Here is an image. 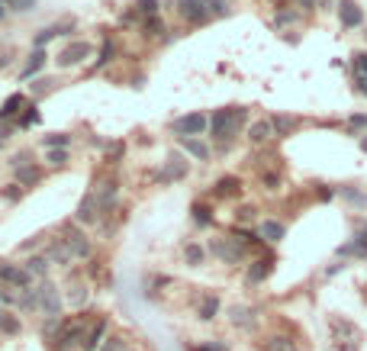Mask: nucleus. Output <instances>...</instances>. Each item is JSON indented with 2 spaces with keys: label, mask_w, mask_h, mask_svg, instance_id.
Instances as JSON below:
<instances>
[{
  "label": "nucleus",
  "mask_w": 367,
  "mask_h": 351,
  "mask_svg": "<svg viewBox=\"0 0 367 351\" xmlns=\"http://www.w3.org/2000/svg\"><path fill=\"white\" fill-rule=\"evenodd\" d=\"M245 123H248V107H223L209 116V139L216 142V152H229L236 145V139L248 129Z\"/></svg>",
  "instance_id": "1"
},
{
  "label": "nucleus",
  "mask_w": 367,
  "mask_h": 351,
  "mask_svg": "<svg viewBox=\"0 0 367 351\" xmlns=\"http://www.w3.org/2000/svg\"><path fill=\"white\" fill-rule=\"evenodd\" d=\"M58 242L68 249V255L75 261H87L91 258V251H94V242H91V235H87L77 222H65L62 226V235H58Z\"/></svg>",
  "instance_id": "2"
},
{
  "label": "nucleus",
  "mask_w": 367,
  "mask_h": 351,
  "mask_svg": "<svg viewBox=\"0 0 367 351\" xmlns=\"http://www.w3.org/2000/svg\"><path fill=\"white\" fill-rule=\"evenodd\" d=\"M39 316H42V323H48V319H62V313H65V294L55 287V280H39Z\"/></svg>",
  "instance_id": "3"
},
{
  "label": "nucleus",
  "mask_w": 367,
  "mask_h": 351,
  "mask_svg": "<svg viewBox=\"0 0 367 351\" xmlns=\"http://www.w3.org/2000/svg\"><path fill=\"white\" fill-rule=\"evenodd\" d=\"M171 132L178 139H203L209 132V116L203 110H194V113H184V116H174L171 120Z\"/></svg>",
  "instance_id": "4"
},
{
  "label": "nucleus",
  "mask_w": 367,
  "mask_h": 351,
  "mask_svg": "<svg viewBox=\"0 0 367 351\" xmlns=\"http://www.w3.org/2000/svg\"><path fill=\"white\" fill-rule=\"evenodd\" d=\"M84 339H87V319L84 316H75L71 323L62 325L58 339L48 345V348L52 351H77V348H84Z\"/></svg>",
  "instance_id": "5"
},
{
  "label": "nucleus",
  "mask_w": 367,
  "mask_h": 351,
  "mask_svg": "<svg viewBox=\"0 0 367 351\" xmlns=\"http://www.w3.org/2000/svg\"><path fill=\"white\" fill-rule=\"evenodd\" d=\"M91 190L97 194V204H100V216H104L100 222H106L116 213V200H120V177H116V174L104 177V181H97Z\"/></svg>",
  "instance_id": "6"
},
{
  "label": "nucleus",
  "mask_w": 367,
  "mask_h": 351,
  "mask_svg": "<svg viewBox=\"0 0 367 351\" xmlns=\"http://www.w3.org/2000/svg\"><path fill=\"white\" fill-rule=\"evenodd\" d=\"M0 284H3V287H10V290H17V294H23V290H32V287L39 284V280L26 271V264H13V261H0Z\"/></svg>",
  "instance_id": "7"
},
{
  "label": "nucleus",
  "mask_w": 367,
  "mask_h": 351,
  "mask_svg": "<svg viewBox=\"0 0 367 351\" xmlns=\"http://www.w3.org/2000/svg\"><path fill=\"white\" fill-rule=\"evenodd\" d=\"M174 13L180 17V23H187L190 29L197 26H207L213 13H209L207 0H174Z\"/></svg>",
  "instance_id": "8"
},
{
  "label": "nucleus",
  "mask_w": 367,
  "mask_h": 351,
  "mask_svg": "<svg viewBox=\"0 0 367 351\" xmlns=\"http://www.w3.org/2000/svg\"><path fill=\"white\" fill-rule=\"evenodd\" d=\"M91 55H94V42H87V39H75V42H68V46L62 48V55L55 58V65L62 68V71H68V68H81Z\"/></svg>",
  "instance_id": "9"
},
{
  "label": "nucleus",
  "mask_w": 367,
  "mask_h": 351,
  "mask_svg": "<svg viewBox=\"0 0 367 351\" xmlns=\"http://www.w3.org/2000/svg\"><path fill=\"white\" fill-rule=\"evenodd\" d=\"M209 251H213L223 264H242V261L248 258V249H245L238 239H232V235L213 239V242H209Z\"/></svg>",
  "instance_id": "10"
},
{
  "label": "nucleus",
  "mask_w": 367,
  "mask_h": 351,
  "mask_svg": "<svg viewBox=\"0 0 367 351\" xmlns=\"http://www.w3.org/2000/svg\"><path fill=\"white\" fill-rule=\"evenodd\" d=\"M190 174V161L184 152H171L168 158H164V165H161V171L155 174V181L158 184H171V181H184V177Z\"/></svg>",
  "instance_id": "11"
},
{
  "label": "nucleus",
  "mask_w": 367,
  "mask_h": 351,
  "mask_svg": "<svg viewBox=\"0 0 367 351\" xmlns=\"http://www.w3.org/2000/svg\"><path fill=\"white\" fill-rule=\"evenodd\" d=\"M75 29H77L75 19H65V23H48V26H42L36 36H32V48H48V42H55V39H68Z\"/></svg>",
  "instance_id": "12"
},
{
  "label": "nucleus",
  "mask_w": 367,
  "mask_h": 351,
  "mask_svg": "<svg viewBox=\"0 0 367 351\" xmlns=\"http://www.w3.org/2000/svg\"><path fill=\"white\" fill-rule=\"evenodd\" d=\"M100 219H104V216H100V204H97V194H94V190H87V194L81 197L77 210L71 213V222H77V226L84 229V226H97Z\"/></svg>",
  "instance_id": "13"
},
{
  "label": "nucleus",
  "mask_w": 367,
  "mask_h": 351,
  "mask_svg": "<svg viewBox=\"0 0 367 351\" xmlns=\"http://www.w3.org/2000/svg\"><path fill=\"white\" fill-rule=\"evenodd\" d=\"M29 103H32V97H29L26 91H17L10 93L7 100L0 103V123H17L23 113L29 110Z\"/></svg>",
  "instance_id": "14"
},
{
  "label": "nucleus",
  "mask_w": 367,
  "mask_h": 351,
  "mask_svg": "<svg viewBox=\"0 0 367 351\" xmlns=\"http://www.w3.org/2000/svg\"><path fill=\"white\" fill-rule=\"evenodd\" d=\"M245 139H248V145H252V148H261V145H267L271 139H277L271 116H261V120H254L252 126L245 129Z\"/></svg>",
  "instance_id": "15"
},
{
  "label": "nucleus",
  "mask_w": 367,
  "mask_h": 351,
  "mask_svg": "<svg viewBox=\"0 0 367 351\" xmlns=\"http://www.w3.org/2000/svg\"><path fill=\"white\" fill-rule=\"evenodd\" d=\"M339 23L345 29H361L367 26V19H364V7H361L358 0H339Z\"/></svg>",
  "instance_id": "16"
},
{
  "label": "nucleus",
  "mask_w": 367,
  "mask_h": 351,
  "mask_svg": "<svg viewBox=\"0 0 367 351\" xmlns=\"http://www.w3.org/2000/svg\"><path fill=\"white\" fill-rule=\"evenodd\" d=\"M46 65H48V48H32L29 58L23 62V68H19V84L36 81L39 71H46Z\"/></svg>",
  "instance_id": "17"
},
{
  "label": "nucleus",
  "mask_w": 367,
  "mask_h": 351,
  "mask_svg": "<svg viewBox=\"0 0 367 351\" xmlns=\"http://www.w3.org/2000/svg\"><path fill=\"white\" fill-rule=\"evenodd\" d=\"M226 319L236 325L238 332H252L254 325H258V313H254L252 306H245V303L229 306V309H226Z\"/></svg>",
  "instance_id": "18"
},
{
  "label": "nucleus",
  "mask_w": 367,
  "mask_h": 351,
  "mask_svg": "<svg viewBox=\"0 0 367 351\" xmlns=\"http://www.w3.org/2000/svg\"><path fill=\"white\" fill-rule=\"evenodd\" d=\"M238 194H242V177L238 174L216 177V184H213V197H216V200H236Z\"/></svg>",
  "instance_id": "19"
},
{
  "label": "nucleus",
  "mask_w": 367,
  "mask_h": 351,
  "mask_svg": "<svg viewBox=\"0 0 367 351\" xmlns=\"http://www.w3.org/2000/svg\"><path fill=\"white\" fill-rule=\"evenodd\" d=\"M271 274H274V258H254L252 264H248V271H245V284L258 287L271 278Z\"/></svg>",
  "instance_id": "20"
},
{
  "label": "nucleus",
  "mask_w": 367,
  "mask_h": 351,
  "mask_svg": "<svg viewBox=\"0 0 367 351\" xmlns=\"http://www.w3.org/2000/svg\"><path fill=\"white\" fill-rule=\"evenodd\" d=\"M106 339H110V319H106V316H100V319L91 325V332H87L84 348H81V351H100Z\"/></svg>",
  "instance_id": "21"
},
{
  "label": "nucleus",
  "mask_w": 367,
  "mask_h": 351,
  "mask_svg": "<svg viewBox=\"0 0 367 351\" xmlns=\"http://www.w3.org/2000/svg\"><path fill=\"white\" fill-rule=\"evenodd\" d=\"M87 300H91V287H87L84 280L65 287V306H68V309H84Z\"/></svg>",
  "instance_id": "22"
},
{
  "label": "nucleus",
  "mask_w": 367,
  "mask_h": 351,
  "mask_svg": "<svg viewBox=\"0 0 367 351\" xmlns=\"http://www.w3.org/2000/svg\"><path fill=\"white\" fill-rule=\"evenodd\" d=\"M258 235H261L264 245H277V242H283V235H287V226L277 219H261L258 222Z\"/></svg>",
  "instance_id": "23"
},
{
  "label": "nucleus",
  "mask_w": 367,
  "mask_h": 351,
  "mask_svg": "<svg viewBox=\"0 0 367 351\" xmlns=\"http://www.w3.org/2000/svg\"><path fill=\"white\" fill-rule=\"evenodd\" d=\"M52 268H55V264L48 261L46 251H39V255H29V258H26V271L36 280H48V278H52Z\"/></svg>",
  "instance_id": "24"
},
{
  "label": "nucleus",
  "mask_w": 367,
  "mask_h": 351,
  "mask_svg": "<svg viewBox=\"0 0 367 351\" xmlns=\"http://www.w3.org/2000/svg\"><path fill=\"white\" fill-rule=\"evenodd\" d=\"M180 142V152H187L190 158H197L200 165H207L209 158H213V148H209L207 139H178Z\"/></svg>",
  "instance_id": "25"
},
{
  "label": "nucleus",
  "mask_w": 367,
  "mask_h": 351,
  "mask_svg": "<svg viewBox=\"0 0 367 351\" xmlns=\"http://www.w3.org/2000/svg\"><path fill=\"white\" fill-rule=\"evenodd\" d=\"M113 55H116V39L113 36H104V42H100V52H97V58L91 62V68H87V71H91V74L104 71V68L113 62Z\"/></svg>",
  "instance_id": "26"
},
{
  "label": "nucleus",
  "mask_w": 367,
  "mask_h": 351,
  "mask_svg": "<svg viewBox=\"0 0 367 351\" xmlns=\"http://www.w3.org/2000/svg\"><path fill=\"white\" fill-rule=\"evenodd\" d=\"M339 258H367V235L364 232H355L351 242H345L339 249Z\"/></svg>",
  "instance_id": "27"
},
{
  "label": "nucleus",
  "mask_w": 367,
  "mask_h": 351,
  "mask_svg": "<svg viewBox=\"0 0 367 351\" xmlns=\"http://www.w3.org/2000/svg\"><path fill=\"white\" fill-rule=\"evenodd\" d=\"M219 306H223V300H219L216 294L200 296V303H197V319H200V323H213V319L219 316Z\"/></svg>",
  "instance_id": "28"
},
{
  "label": "nucleus",
  "mask_w": 367,
  "mask_h": 351,
  "mask_svg": "<svg viewBox=\"0 0 367 351\" xmlns=\"http://www.w3.org/2000/svg\"><path fill=\"white\" fill-rule=\"evenodd\" d=\"M207 255H209V249L200 245V242H187V245H184V264H187V268H203V264H207Z\"/></svg>",
  "instance_id": "29"
},
{
  "label": "nucleus",
  "mask_w": 367,
  "mask_h": 351,
  "mask_svg": "<svg viewBox=\"0 0 367 351\" xmlns=\"http://www.w3.org/2000/svg\"><path fill=\"white\" fill-rule=\"evenodd\" d=\"M13 174H17V184L23 187V190H29V187H36L39 181H42V165H26V168H17Z\"/></svg>",
  "instance_id": "30"
},
{
  "label": "nucleus",
  "mask_w": 367,
  "mask_h": 351,
  "mask_svg": "<svg viewBox=\"0 0 367 351\" xmlns=\"http://www.w3.org/2000/svg\"><path fill=\"white\" fill-rule=\"evenodd\" d=\"M39 145L46 148V152H52V148H71L75 145V136H71V132H46V136L39 139Z\"/></svg>",
  "instance_id": "31"
},
{
  "label": "nucleus",
  "mask_w": 367,
  "mask_h": 351,
  "mask_svg": "<svg viewBox=\"0 0 367 351\" xmlns=\"http://www.w3.org/2000/svg\"><path fill=\"white\" fill-rule=\"evenodd\" d=\"M142 36H145V39H161V42H164V39H168V36H164V33H168V26H164V19H161V17H151V19H142Z\"/></svg>",
  "instance_id": "32"
},
{
  "label": "nucleus",
  "mask_w": 367,
  "mask_h": 351,
  "mask_svg": "<svg viewBox=\"0 0 367 351\" xmlns=\"http://www.w3.org/2000/svg\"><path fill=\"white\" fill-rule=\"evenodd\" d=\"M46 168H52V171H62V168H68V161H71V148H52V152H46Z\"/></svg>",
  "instance_id": "33"
},
{
  "label": "nucleus",
  "mask_w": 367,
  "mask_h": 351,
  "mask_svg": "<svg viewBox=\"0 0 367 351\" xmlns=\"http://www.w3.org/2000/svg\"><path fill=\"white\" fill-rule=\"evenodd\" d=\"M55 78H46V74H42V78H36V81H32V84H29V97H32V103H36V100H42V93H52V91H55Z\"/></svg>",
  "instance_id": "34"
},
{
  "label": "nucleus",
  "mask_w": 367,
  "mask_h": 351,
  "mask_svg": "<svg viewBox=\"0 0 367 351\" xmlns=\"http://www.w3.org/2000/svg\"><path fill=\"white\" fill-rule=\"evenodd\" d=\"M190 219H194V226L207 229V226H213V210L207 204H194L190 206Z\"/></svg>",
  "instance_id": "35"
},
{
  "label": "nucleus",
  "mask_w": 367,
  "mask_h": 351,
  "mask_svg": "<svg viewBox=\"0 0 367 351\" xmlns=\"http://www.w3.org/2000/svg\"><path fill=\"white\" fill-rule=\"evenodd\" d=\"M303 13L300 10H290V7H283L274 13V29H283V26H293V23H300Z\"/></svg>",
  "instance_id": "36"
},
{
  "label": "nucleus",
  "mask_w": 367,
  "mask_h": 351,
  "mask_svg": "<svg viewBox=\"0 0 367 351\" xmlns=\"http://www.w3.org/2000/svg\"><path fill=\"white\" fill-rule=\"evenodd\" d=\"M132 10H135L142 19L161 17V0H135V3H132Z\"/></svg>",
  "instance_id": "37"
},
{
  "label": "nucleus",
  "mask_w": 367,
  "mask_h": 351,
  "mask_svg": "<svg viewBox=\"0 0 367 351\" xmlns=\"http://www.w3.org/2000/svg\"><path fill=\"white\" fill-rule=\"evenodd\" d=\"M17 309H19V313H32V309H39V287H32V290H23V294H19Z\"/></svg>",
  "instance_id": "38"
},
{
  "label": "nucleus",
  "mask_w": 367,
  "mask_h": 351,
  "mask_svg": "<svg viewBox=\"0 0 367 351\" xmlns=\"http://www.w3.org/2000/svg\"><path fill=\"white\" fill-rule=\"evenodd\" d=\"M274 123V132H277V139H287L293 132V126H297V120L293 116H283V113H277V116H271Z\"/></svg>",
  "instance_id": "39"
},
{
  "label": "nucleus",
  "mask_w": 367,
  "mask_h": 351,
  "mask_svg": "<svg viewBox=\"0 0 367 351\" xmlns=\"http://www.w3.org/2000/svg\"><path fill=\"white\" fill-rule=\"evenodd\" d=\"M264 351H297V342L287 339V335H271V339L264 342Z\"/></svg>",
  "instance_id": "40"
},
{
  "label": "nucleus",
  "mask_w": 367,
  "mask_h": 351,
  "mask_svg": "<svg viewBox=\"0 0 367 351\" xmlns=\"http://www.w3.org/2000/svg\"><path fill=\"white\" fill-rule=\"evenodd\" d=\"M100 351H129V339H126L122 332H116V335H110V339H106Z\"/></svg>",
  "instance_id": "41"
},
{
  "label": "nucleus",
  "mask_w": 367,
  "mask_h": 351,
  "mask_svg": "<svg viewBox=\"0 0 367 351\" xmlns=\"http://www.w3.org/2000/svg\"><path fill=\"white\" fill-rule=\"evenodd\" d=\"M39 0H13L10 3V13H19V17H29V13H36Z\"/></svg>",
  "instance_id": "42"
},
{
  "label": "nucleus",
  "mask_w": 367,
  "mask_h": 351,
  "mask_svg": "<svg viewBox=\"0 0 367 351\" xmlns=\"http://www.w3.org/2000/svg\"><path fill=\"white\" fill-rule=\"evenodd\" d=\"M36 123H39V107L36 103H29V110L17 120V126H19V132H23V129H29V126H36Z\"/></svg>",
  "instance_id": "43"
},
{
  "label": "nucleus",
  "mask_w": 367,
  "mask_h": 351,
  "mask_svg": "<svg viewBox=\"0 0 367 351\" xmlns=\"http://www.w3.org/2000/svg\"><path fill=\"white\" fill-rule=\"evenodd\" d=\"M19 329H23V323H19V316L7 313V319L0 323V335H19Z\"/></svg>",
  "instance_id": "44"
},
{
  "label": "nucleus",
  "mask_w": 367,
  "mask_h": 351,
  "mask_svg": "<svg viewBox=\"0 0 367 351\" xmlns=\"http://www.w3.org/2000/svg\"><path fill=\"white\" fill-rule=\"evenodd\" d=\"M207 7L209 13H213V19H223L232 13V7H229V0H207Z\"/></svg>",
  "instance_id": "45"
},
{
  "label": "nucleus",
  "mask_w": 367,
  "mask_h": 351,
  "mask_svg": "<svg viewBox=\"0 0 367 351\" xmlns=\"http://www.w3.org/2000/svg\"><path fill=\"white\" fill-rule=\"evenodd\" d=\"M341 197H345L348 204H355V206H367V197L361 194V190H355V187H341Z\"/></svg>",
  "instance_id": "46"
},
{
  "label": "nucleus",
  "mask_w": 367,
  "mask_h": 351,
  "mask_svg": "<svg viewBox=\"0 0 367 351\" xmlns=\"http://www.w3.org/2000/svg\"><path fill=\"white\" fill-rule=\"evenodd\" d=\"M0 197H3L7 204H17L19 197H23V187H19L17 181H13V184H7V187H3V190H0Z\"/></svg>",
  "instance_id": "47"
},
{
  "label": "nucleus",
  "mask_w": 367,
  "mask_h": 351,
  "mask_svg": "<svg viewBox=\"0 0 367 351\" xmlns=\"http://www.w3.org/2000/svg\"><path fill=\"white\" fill-rule=\"evenodd\" d=\"M42 242H46V235H32V239H26L19 245V251H23V255H39V245H42Z\"/></svg>",
  "instance_id": "48"
},
{
  "label": "nucleus",
  "mask_w": 367,
  "mask_h": 351,
  "mask_svg": "<svg viewBox=\"0 0 367 351\" xmlns=\"http://www.w3.org/2000/svg\"><path fill=\"white\" fill-rule=\"evenodd\" d=\"M17 132H19L17 123H0V142H7L10 136H17Z\"/></svg>",
  "instance_id": "49"
},
{
  "label": "nucleus",
  "mask_w": 367,
  "mask_h": 351,
  "mask_svg": "<svg viewBox=\"0 0 367 351\" xmlns=\"http://www.w3.org/2000/svg\"><path fill=\"white\" fill-rule=\"evenodd\" d=\"M258 216V206H238V222H254Z\"/></svg>",
  "instance_id": "50"
},
{
  "label": "nucleus",
  "mask_w": 367,
  "mask_h": 351,
  "mask_svg": "<svg viewBox=\"0 0 367 351\" xmlns=\"http://www.w3.org/2000/svg\"><path fill=\"white\" fill-rule=\"evenodd\" d=\"M300 13H312V10H319V0H293Z\"/></svg>",
  "instance_id": "51"
},
{
  "label": "nucleus",
  "mask_w": 367,
  "mask_h": 351,
  "mask_svg": "<svg viewBox=\"0 0 367 351\" xmlns=\"http://www.w3.org/2000/svg\"><path fill=\"white\" fill-rule=\"evenodd\" d=\"M348 123L355 126V129H367V113H351Z\"/></svg>",
  "instance_id": "52"
},
{
  "label": "nucleus",
  "mask_w": 367,
  "mask_h": 351,
  "mask_svg": "<svg viewBox=\"0 0 367 351\" xmlns=\"http://www.w3.org/2000/svg\"><path fill=\"white\" fill-rule=\"evenodd\" d=\"M355 68H358V74H367V52H358V55H355Z\"/></svg>",
  "instance_id": "53"
},
{
  "label": "nucleus",
  "mask_w": 367,
  "mask_h": 351,
  "mask_svg": "<svg viewBox=\"0 0 367 351\" xmlns=\"http://www.w3.org/2000/svg\"><path fill=\"white\" fill-rule=\"evenodd\" d=\"M87 145H91V148H110V145H113V142L100 139V136H91V139H87Z\"/></svg>",
  "instance_id": "54"
},
{
  "label": "nucleus",
  "mask_w": 367,
  "mask_h": 351,
  "mask_svg": "<svg viewBox=\"0 0 367 351\" xmlns=\"http://www.w3.org/2000/svg\"><path fill=\"white\" fill-rule=\"evenodd\" d=\"M355 91L367 97V74H358V78H355Z\"/></svg>",
  "instance_id": "55"
},
{
  "label": "nucleus",
  "mask_w": 367,
  "mask_h": 351,
  "mask_svg": "<svg viewBox=\"0 0 367 351\" xmlns=\"http://www.w3.org/2000/svg\"><path fill=\"white\" fill-rule=\"evenodd\" d=\"M341 268H345V264H332V268H326V278H332V274H339Z\"/></svg>",
  "instance_id": "56"
},
{
  "label": "nucleus",
  "mask_w": 367,
  "mask_h": 351,
  "mask_svg": "<svg viewBox=\"0 0 367 351\" xmlns=\"http://www.w3.org/2000/svg\"><path fill=\"white\" fill-rule=\"evenodd\" d=\"M10 62H13V55H10V52H7V55H0V71H3V68H7Z\"/></svg>",
  "instance_id": "57"
},
{
  "label": "nucleus",
  "mask_w": 367,
  "mask_h": 351,
  "mask_svg": "<svg viewBox=\"0 0 367 351\" xmlns=\"http://www.w3.org/2000/svg\"><path fill=\"white\" fill-rule=\"evenodd\" d=\"M7 17H10V7H3V3H0V23H3Z\"/></svg>",
  "instance_id": "58"
},
{
  "label": "nucleus",
  "mask_w": 367,
  "mask_h": 351,
  "mask_svg": "<svg viewBox=\"0 0 367 351\" xmlns=\"http://www.w3.org/2000/svg\"><path fill=\"white\" fill-rule=\"evenodd\" d=\"M358 145H361V152H367V136H361V139H358Z\"/></svg>",
  "instance_id": "59"
},
{
  "label": "nucleus",
  "mask_w": 367,
  "mask_h": 351,
  "mask_svg": "<svg viewBox=\"0 0 367 351\" xmlns=\"http://www.w3.org/2000/svg\"><path fill=\"white\" fill-rule=\"evenodd\" d=\"M3 319H7V309H3V303H0V323H3Z\"/></svg>",
  "instance_id": "60"
},
{
  "label": "nucleus",
  "mask_w": 367,
  "mask_h": 351,
  "mask_svg": "<svg viewBox=\"0 0 367 351\" xmlns=\"http://www.w3.org/2000/svg\"><path fill=\"white\" fill-rule=\"evenodd\" d=\"M0 3H3V7H10V3H13V0H0Z\"/></svg>",
  "instance_id": "61"
},
{
  "label": "nucleus",
  "mask_w": 367,
  "mask_h": 351,
  "mask_svg": "<svg viewBox=\"0 0 367 351\" xmlns=\"http://www.w3.org/2000/svg\"><path fill=\"white\" fill-rule=\"evenodd\" d=\"M364 39H367V26H364Z\"/></svg>",
  "instance_id": "62"
}]
</instances>
